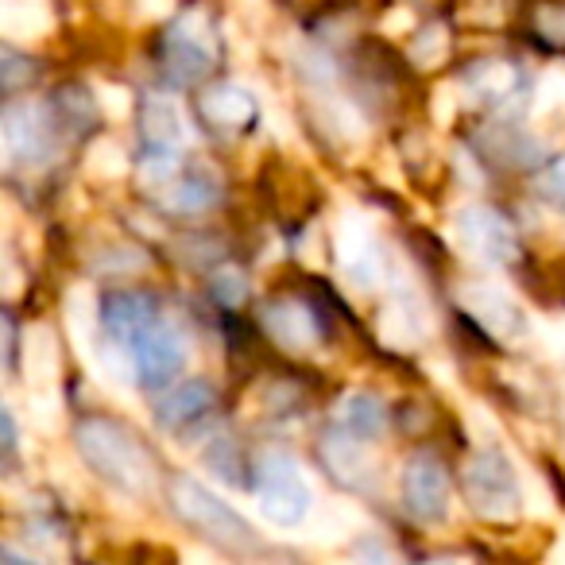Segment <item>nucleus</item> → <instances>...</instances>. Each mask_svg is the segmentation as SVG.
I'll use <instances>...</instances> for the list:
<instances>
[{
  "label": "nucleus",
  "mask_w": 565,
  "mask_h": 565,
  "mask_svg": "<svg viewBox=\"0 0 565 565\" xmlns=\"http://www.w3.org/2000/svg\"><path fill=\"white\" fill-rule=\"evenodd\" d=\"M78 454L105 484L128 495H148L156 484V461L128 426L109 418H86L78 426Z\"/></svg>",
  "instance_id": "1"
},
{
  "label": "nucleus",
  "mask_w": 565,
  "mask_h": 565,
  "mask_svg": "<svg viewBox=\"0 0 565 565\" xmlns=\"http://www.w3.org/2000/svg\"><path fill=\"white\" fill-rule=\"evenodd\" d=\"M256 503L264 519L275 526H302L315 511V488H310L302 465L291 454H264L256 461Z\"/></svg>",
  "instance_id": "2"
},
{
  "label": "nucleus",
  "mask_w": 565,
  "mask_h": 565,
  "mask_svg": "<svg viewBox=\"0 0 565 565\" xmlns=\"http://www.w3.org/2000/svg\"><path fill=\"white\" fill-rule=\"evenodd\" d=\"M171 500H174V511L186 526H194L198 534L205 539L221 542L228 550H252L256 546V531L252 523L233 508V503L221 500L213 488H205L202 480L194 477H179L171 484Z\"/></svg>",
  "instance_id": "3"
},
{
  "label": "nucleus",
  "mask_w": 565,
  "mask_h": 565,
  "mask_svg": "<svg viewBox=\"0 0 565 565\" xmlns=\"http://www.w3.org/2000/svg\"><path fill=\"white\" fill-rule=\"evenodd\" d=\"M465 500L488 523H511L523 511L519 472L503 449H477L465 465Z\"/></svg>",
  "instance_id": "4"
},
{
  "label": "nucleus",
  "mask_w": 565,
  "mask_h": 565,
  "mask_svg": "<svg viewBox=\"0 0 565 565\" xmlns=\"http://www.w3.org/2000/svg\"><path fill=\"white\" fill-rule=\"evenodd\" d=\"M128 356L136 361V376H140L143 384L167 387L171 380L182 376V369H186L190 338L182 333L179 322L156 315L140 333H136V341L128 345Z\"/></svg>",
  "instance_id": "5"
},
{
  "label": "nucleus",
  "mask_w": 565,
  "mask_h": 565,
  "mask_svg": "<svg viewBox=\"0 0 565 565\" xmlns=\"http://www.w3.org/2000/svg\"><path fill=\"white\" fill-rule=\"evenodd\" d=\"M457 241L480 264H511L519 256L515 228L492 205H465L457 213Z\"/></svg>",
  "instance_id": "6"
},
{
  "label": "nucleus",
  "mask_w": 565,
  "mask_h": 565,
  "mask_svg": "<svg viewBox=\"0 0 565 565\" xmlns=\"http://www.w3.org/2000/svg\"><path fill=\"white\" fill-rule=\"evenodd\" d=\"M457 302L484 326L488 333L503 341H519L526 333V310L519 307V299L500 287V282H484V279H472V282H461L457 287Z\"/></svg>",
  "instance_id": "7"
},
{
  "label": "nucleus",
  "mask_w": 565,
  "mask_h": 565,
  "mask_svg": "<svg viewBox=\"0 0 565 565\" xmlns=\"http://www.w3.org/2000/svg\"><path fill=\"white\" fill-rule=\"evenodd\" d=\"M338 271L353 282L356 291H372L384 279L380 241L372 233L369 217H361V213H345L338 221Z\"/></svg>",
  "instance_id": "8"
},
{
  "label": "nucleus",
  "mask_w": 565,
  "mask_h": 565,
  "mask_svg": "<svg viewBox=\"0 0 565 565\" xmlns=\"http://www.w3.org/2000/svg\"><path fill=\"white\" fill-rule=\"evenodd\" d=\"M4 148L17 163H47L55 156V120H51L47 105H9L4 109Z\"/></svg>",
  "instance_id": "9"
},
{
  "label": "nucleus",
  "mask_w": 565,
  "mask_h": 565,
  "mask_svg": "<svg viewBox=\"0 0 565 565\" xmlns=\"http://www.w3.org/2000/svg\"><path fill=\"white\" fill-rule=\"evenodd\" d=\"M403 500H407V511L418 519V523L434 526L449 519V477L441 469L438 457L418 454L407 461L403 469Z\"/></svg>",
  "instance_id": "10"
},
{
  "label": "nucleus",
  "mask_w": 565,
  "mask_h": 565,
  "mask_svg": "<svg viewBox=\"0 0 565 565\" xmlns=\"http://www.w3.org/2000/svg\"><path fill=\"white\" fill-rule=\"evenodd\" d=\"M213 28L202 12H190L174 24V32L167 35V66L179 82H198L205 78V71L213 66Z\"/></svg>",
  "instance_id": "11"
},
{
  "label": "nucleus",
  "mask_w": 565,
  "mask_h": 565,
  "mask_svg": "<svg viewBox=\"0 0 565 565\" xmlns=\"http://www.w3.org/2000/svg\"><path fill=\"white\" fill-rule=\"evenodd\" d=\"M213 407V387L205 380H179L156 399V423L163 430H186Z\"/></svg>",
  "instance_id": "12"
},
{
  "label": "nucleus",
  "mask_w": 565,
  "mask_h": 565,
  "mask_svg": "<svg viewBox=\"0 0 565 565\" xmlns=\"http://www.w3.org/2000/svg\"><path fill=\"white\" fill-rule=\"evenodd\" d=\"M264 330L271 333V341H279L287 353H307L318 345V318L310 307L295 299L271 302L264 310Z\"/></svg>",
  "instance_id": "13"
},
{
  "label": "nucleus",
  "mask_w": 565,
  "mask_h": 565,
  "mask_svg": "<svg viewBox=\"0 0 565 565\" xmlns=\"http://www.w3.org/2000/svg\"><path fill=\"white\" fill-rule=\"evenodd\" d=\"M322 454H326V465H330L338 480H345V484H353V488L369 484L372 457H369V441L364 438H356V434H349L338 426V430L326 434Z\"/></svg>",
  "instance_id": "14"
},
{
  "label": "nucleus",
  "mask_w": 565,
  "mask_h": 565,
  "mask_svg": "<svg viewBox=\"0 0 565 565\" xmlns=\"http://www.w3.org/2000/svg\"><path fill=\"white\" fill-rule=\"evenodd\" d=\"M156 302L148 295H136V291H125V295H113L105 302V333H109L113 345L128 349L136 341V333L156 318Z\"/></svg>",
  "instance_id": "15"
},
{
  "label": "nucleus",
  "mask_w": 565,
  "mask_h": 565,
  "mask_svg": "<svg viewBox=\"0 0 565 565\" xmlns=\"http://www.w3.org/2000/svg\"><path fill=\"white\" fill-rule=\"evenodd\" d=\"M143 132H148V143L179 151L182 143H190V120L174 97L156 94L143 105Z\"/></svg>",
  "instance_id": "16"
},
{
  "label": "nucleus",
  "mask_w": 565,
  "mask_h": 565,
  "mask_svg": "<svg viewBox=\"0 0 565 565\" xmlns=\"http://www.w3.org/2000/svg\"><path fill=\"white\" fill-rule=\"evenodd\" d=\"M380 341L392 349H415L426 341V333H430V322H426V310L423 302L415 299H399L392 302V307L380 315Z\"/></svg>",
  "instance_id": "17"
},
{
  "label": "nucleus",
  "mask_w": 565,
  "mask_h": 565,
  "mask_svg": "<svg viewBox=\"0 0 565 565\" xmlns=\"http://www.w3.org/2000/svg\"><path fill=\"white\" fill-rule=\"evenodd\" d=\"M338 426L364 441H376L384 438L387 430V407L380 395L372 392H349L338 399Z\"/></svg>",
  "instance_id": "18"
},
{
  "label": "nucleus",
  "mask_w": 565,
  "mask_h": 565,
  "mask_svg": "<svg viewBox=\"0 0 565 565\" xmlns=\"http://www.w3.org/2000/svg\"><path fill=\"white\" fill-rule=\"evenodd\" d=\"M465 94L472 102H488V105H503L519 94V74L508 63H477L465 74Z\"/></svg>",
  "instance_id": "19"
},
{
  "label": "nucleus",
  "mask_w": 565,
  "mask_h": 565,
  "mask_svg": "<svg viewBox=\"0 0 565 565\" xmlns=\"http://www.w3.org/2000/svg\"><path fill=\"white\" fill-rule=\"evenodd\" d=\"M202 105H205V117L221 128H241L256 117V97H252V89L236 86V82H225V86L210 89Z\"/></svg>",
  "instance_id": "20"
},
{
  "label": "nucleus",
  "mask_w": 565,
  "mask_h": 565,
  "mask_svg": "<svg viewBox=\"0 0 565 565\" xmlns=\"http://www.w3.org/2000/svg\"><path fill=\"white\" fill-rule=\"evenodd\" d=\"M0 32L9 40H35L51 32L47 0H0Z\"/></svg>",
  "instance_id": "21"
},
{
  "label": "nucleus",
  "mask_w": 565,
  "mask_h": 565,
  "mask_svg": "<svg viewBox=\"0 0 565 565\" xmlns=\"http://www.w3.org/2000/svg\"><path fill=\"white\" fill-rule=\"evenodd\" d=\"M58 372V349H55V333L47 326H35L28 333V345H24V376L28 384H40L47 387Z\"/></svg>",
  "instance_id": "22"
},
{
  "label": "nucleus",
  "mask_w": 565,
  "mask_h": 565,
  "mask_svg": "<svg viewBox=\"0 0 565 565\" xmlns=\"http://www.w3.org/2000/svg\"><path fill=\"white\" fill-rule=\"evenodd\" d=\"M217 202V182L205 179V174H190V179H182L179 186H171V194L163 198V205L171 213H205L210 205Z\"/></svg>",
  "instance_id": "23"
},
{
  "label": "nucleus",
  "mask_w": 565,
  "mask_h": 565,
  "mask_svg": "<svg viewBox=\"0 0 565 565\" xmlns=\"http://www.w3.org/2000/svg\"><path fill=\"white\" fill-rule=\"evenodd\" d=\"M97 302L86 287H74L66 295V330H71V341L82 349V356H89V341H94V326H97Z\"/></svg>",
  "instance_id": "24"
},
{
  "label": "nucleus",
  "mask_w": 565,
  "mask_h": 565,
  "mask_svg": "<svg viewBox=\"0 0 565 565\" xmlns=\"http://www.w3.org/2000/svg\"><path fill=\"white\" fill-rule=\"evenodd\" d=\"M174 171H179V151L151 143L148 156H143V163H140V179L148 182V186H163Z\"/></svg>",
  "instance_id": "25"
},
{
  "label": "nucleus",
  "mask_w": 565,
  "mask_h": 565,
  "mask_svg": "<svg viewBox=\"0 0 565 565\" xmlns=\"http://www.w3.org/2000/svg\"><path fill=\"white\" fill-rule=\"evenodd\" d=\"M244 295H248V275L241 267H217L213 271V299L221 307H241Z\"/></svg>",
  "instance_id": "26"
},
{
  "label": "nucleus",
  "mask_w": 565,
  "mask_h": 565,
  "mask_svg": "<svg viewBox=\"0 0 565 565\" xmlns=\"http://www.w3.org/2000/svg\"><path fill=\"white\" fill-rule=\"evenodd\" d=\"M125 167H128L125 148H117L113 140H97L89 148V171L102 174V179H117V174H125Z\"/></svg>",
  "instance_id": "27"
},
{
  "label": "nucleus",
  "mask_w": 565,
  "mask_h": 565,
  "mask_svg": "<svg viewBox=\"0 0 565 565\" xmlns=\"http://www.w3.org/2000/svg\"><path fill=\"white\" fill-rule=\"evenodd\" d=\"M565 109V74H546L534 89V117H550V113Z\"/></svg>",
  "instance_id": "28"
},
{
  "label": "nucleus",
  "mask_w": 565,
  "mask_h": 565,
  "mask_svg": "<svg viewBox=\"0 0 565 565\" xmlns=\"http://www.w3.org/2000/svg\"><path fill=\"white\" fill-rule=\"evenodd\" d=\"M411 58H415L418 66H426V71H434V66L446 58V32H441V28H426V32L411 43Z\"/></svg>",
  "instance_id": "29"
},
{
  "label": "nucleus",
  "mask_w": 565,
  "mask_h": 565,
  "mask_svg": "<svg viewBox=\"0 0 565 565\" xmlns=\"http://www.w3.org/2000/svg\"><path fill=\"white\" fill-rule=\"evenodd\" d=\"M205 461H210V469L217 472V477L225 480V484H244V480L236 477V472H241V461L233 457V449H228V441H225V438L213 441V449L205 454Z\"/></svg>",
  "instance_id": "30"
},
{
  "label": "nucleus",
  "mask_w": 565,
  "mask_h": 565,
  "mask_svg": "<svg viewBox=\"0 0 565 565\" xmlns=\"http://www.w3.org/2000/svg\"><path fill=\"white\" fill-rule=\"evenodd\" d=\"M539 190H542V198H550V202L562 205V210H565V156L554 159V163H550L546 171H542Z\"/></svg>",
  "instance_id": "31"
},
{
  "label": "nucleus",
  "mask_w": 565,
  "mask_h": 565,
  "mask_svg": "<svg viewBox=\"0 0 565 565\" xmlns=\"http://www.w3.org/2000/svg\"><path fill=\"white\" fill-rule=\"evenodd\" d=\"M97 94L105 97V109L113 113V117H125L128 113V89H117V86H102Z\"/></svg>",
  "instance_id": "32"
},
{
  "label": "nucleus",
  "mask_w": 565,
  "mask_h": 565,
  "mask_svg": "<svg viewBox=\"0 0 565 565\" xmlns=\"http://www.w3.org/2000/svg\"><path fill=\"white\" fill-rule=\"evenodd\" d=\"M539 24H542V32H546L550 40H565V9L562 12H554V9L542 12Z\"/></svg>",
  "instance_id": "33"
},
{
  "label": "nucleus",
  "mask_w": 565,
  "mask_h": 565,
  "mask_svg": "<svg viewBox=\"0 0 565 565\" xmlns=\"http://www.w3.org/2000/svg\"><path fill=\"white\" fill-rule=\"evenodd\" d=\"M4 66H9V71H4V86L17 89L20 82H24V63H17V55H12V51H4Z\"/></svg>",
  "instance_id": "34"
},
{
  "label": "nucleus",
  "mask_w": 565,
  "mask_h": 565,
  "mask_svg": "<svg viewBox=\"0 0 565 565\" xmlns=\"http://www.w3.org/2000/svg\"><path fill=\"white\" fill-rule=\"evenodd\" d=\"M174 9V0H140V12L143 17H167V12Z\"/></svg>",
  "instance_id": "35"
},
{
  "label": "nucleus",
  "mask_w": 565,
  "mask_h": 565,
  "mask_svg": "<svg viewBox=\"0 0 565 565\" xmlns=\"http://www.w3.org/2000/svg\"><path fill=\"white\" fill-rule=\"evenodd\" d=\"M0 423H4V449H17V418H12V407L0 411Z\"/></svg>",
  "instance_id": "36"
},
{
  "label": "nucleus",
  "mask_w": 565,
  "mask_h": 565,
  "mask_svg": "<svg viewBox=\"0 0 565 565\" xmlns=\"http://www.w3.org/2000/svg\"><path fill=\"white\" fill-rule=\"evenodd\" d=\"M361 554L364 557H392V550L380 546V542H369V546H361Z\"/></svg>",
  "instance_id": "37"
},
{
  "label": "nucleus",
  "mask_w": 565,
  "mask_h": 565,
  "mask_svg": "<svg viewBox=\"0 0 565 565\" xmlns=\"http://www.w3.org/2000/svg\"><path fill=\"white\" fill-rule=\"evenodd\" d=\"M395 28H411V17H407V12H395V17L387 20V32H395Z\"/></svg>",
  "instance_id": "38"
}]
</instances>
